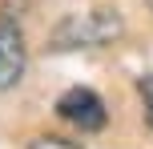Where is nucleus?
<instances>
[{"label": "nucleus", "instance_id": "1", "mask_svg": "<svg viewBox=\"0 0 153 149\" xmlns=\"http://www.w3.org/2000/svg\"><path fill=\"white\" fill-rule=\"evenodd\" d=\"M125 32L117 8H89V12H73L53 28V48L69 53V48H105Z\"/></svg>", "mask_w": 153, "mask_h": 149}, {"label": "nucleus", "instance_id": "2", "mask_svg": "<svg viewBox=\"0 0 153 149\" xmlns=\"http://www.w3.org/2000/svg\"><path fill=\"white\" fill-rule=\"evenodd\" d=\"M56 113H61L69 125H76L81 133H97V129H105V121H109L105 101H101L93 89H85V85L65 89V93L56 97Z\"/></svg>", "mask_w": 153, "mask_h": 149}, {"label": "nucleus", "instance_id": "3", "mask_svg": "<svg viewBox=\"0 0 153 149\" xmlns=\"http://www.w3.org/2000/svg\"><path fill=\"white\" fill-rule=\"evenodd\" d=\"M24 69H28V44H24V28L16 16H0V93L20 85Z\"/></svg>", "mask_w": 153, "mask_h": 149}, {"label": "nucleus", "instance_id": "4", "mask_svg": "<svg viewBox=\"0 0 153 149\" xmlns=\"http://www.w3.org/2000/svg\"><path fill=\"white\" fill-rule=\"evenodd\" d=\"M137 93H141L145 117H149V125H153V73H141V77H137Z\"/></svg>", "mask_w": 153, "mask_h": 149}, {"label": "nucleus", "instance_id": "5", "mask_svg": "<svg viewBox=\"0 0 153 149\" xmlns=\"http://www.w3.org/2000/svg\"><path fill=\"white\" fill-rule=\"evenodd\" d=\"M28 149H81V145H73V141H65V137H36Z\"/></svg>", "mask_w": 153, "mask_h": 149}]
</instances>
